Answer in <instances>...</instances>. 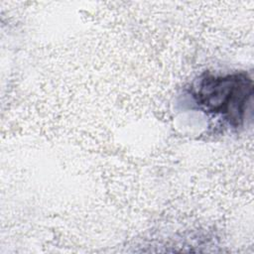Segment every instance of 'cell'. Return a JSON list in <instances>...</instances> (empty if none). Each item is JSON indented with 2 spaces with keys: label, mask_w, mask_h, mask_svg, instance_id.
<instances>
[{
  "label": "cell",
  "mask_w": 254,
  "mask_h": 254,
  "mask_svg": "<svg viewBox=\"0 0 254 254\" xmlns=\"http://www.w3.org/2000/svg\"><path fill=\"white\" fill-rule=\"evenodd\" d=\"M192 100L202 112L219 116L233 128L245 119L253 95V81L246 72L225 75L203 73L190 88Z\"/></svg>",
  "instance_id": "6da1fadb"
}]
</instances>
